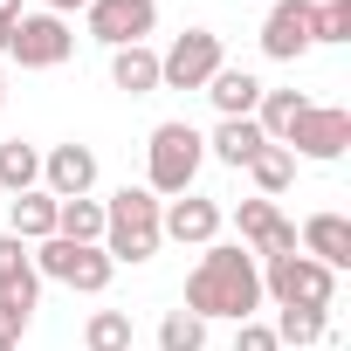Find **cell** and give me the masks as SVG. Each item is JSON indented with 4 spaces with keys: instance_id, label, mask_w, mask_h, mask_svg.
I'll list each match as a JSON object with an SVG mask.
<instances>
[{
    "instance_id": "obj_1",
    "label": "cell",
    "mask_w": 351,
    "mask_h": 351,
    "mask_svg": "<svg viewBox=\"0 0 351 351\" xmlns=\"http://www.w3.org/2000/svg\"><path fill=\"white\" fill-rule=\"evenodd\" d=\"M186 310L200 324L228 317V324H248L262 310V262L241 248V241H207V255L193 262L186 276Z\"/></svg>"
},
{
    "instance_id": "obj_2",
    "label": "cell",
    "mask_w": 351,
    "mask_h": 351,
    "mask_svg": "<svg viewBox=\"0 0 351 351\" xmlns=\"http://www.w3.org/2000/svg\"><path fill=\"white\" fill-rule=\"evenodd\" d=\"M158 193H145V186H124V193H110L104 200V255L110 262H152L158 255Z\"/></svg>"
},
{
    "instance_id": "obj_3",
    "label": "cell",
    "mask_w": 351,
    "mask_h": 351,
    "mask_svg": "<svg viewBox=\"0 0 351 351\" xmlns=\"http://www.w3.org/2000/svg\"><path fill=\"white\" fill-rule=\"evenodd\" d=\"M200 158H207V138H200L186 117L158 124V131H152V145H145V193H172V200L193 193Z\"/></svg>"
},
{
    "instance_id": "obj_4",
    "label": "cell",
    "mask_w": 351,
    "mask_h": 351,
    "mask_svg": "<svg viewBox=\"0 0 351 351\" xmlns=\"http://www.w3.org/2000/svg\"><path fill=\"white\" fill-rule=\"evenodd\" d=\"M28 255H35V276H56V282H69V289H83V296H104L110 276H117V262H110L97 241H62V234H49V241H35Z\"/></svg>"
},
{
    "instance_id": "obj_5",
    "label": "cell",
    "mask_w": 351,
    "mask_h": 351,
    "mask_svg": "<svg viewBox=\"0 0 351 351\" xmlns=\"http://www.w3.org/2000/svg\"><path fill=\"white\" fill-rule=\"evenodd\" d=\"M262 296L303 303V310H330L337 276H330L324 262H310V255H276V262H262Z\"/></svg>"
},
{
    "instance_id": "obj_6",
    "label": "cell",
    "mask_w": 351,
    "mask_h": 351,
    "mask_svg": "<svg viewBox=\"0 0 351 351\" xmlns=\"http://www.w3.org/2000/svg\"><path fill=\"white\" fill-rule=\"evenodd\" d=\"M214 69H228L221 62V35L214 28H186L180 42L158 56V90H207Z\"/></svg>"
},
{
    "instance_id": "obj_7",
    "label": "cell",
    "mask_w": 351,
    "mask_h": 351,
    "mask_svg": "<svg viewBox=\"0 0 351 351\" xmlns=\"http://www.w3.org/2000/svg\"><path fill=\"white\" fill-rule=\"evenodd\" d=\"M21 69H62L69 56H76V35H69V21L62 14H21L14 21V49H8Z\"/></svg>"
},
{
    "instance_id": "obj_8",
    "label": "cell",
    "mask_w": 351,
    "mask_h": 351,
    "mask_svg": "<svg viewBox=\"0 0 351 351\" xmlns=\"http://www.w3.org/2000/svg\"><path fill=\"white\" fill-rule=\"evenodd\" d=\"M83 21H90V35L104 49H131V42H145L158 28V0H90Z\"/></svg>"
},
{
    "instance_id": "obj_9",
    "label": "cell",
    "mask_w": 351,
    "mask_h": 351,
    "mask_svg": "<svg viewBox=\"0 0 351 351\" xmlns=\"http://www.w3.org/2000/svg\"><path fill=\"white\" fill-rule=\"evenodd\" d=\"M344 145H351V110L337 104H310L282 138V152H303V158H344Z\"/></svg>"
},
{
    "instance_id": "obj_10",
    "label": "cell",
    "mask_w": 351,
    "mask_h": 351,
    "mask_svg": "<svg viewBox=\"0 0 351 351\" xmlns=\"http://www.w3.org/2000/svg\"><path fill=\"white\" fill-rule=\"evenodd\" d=\"M310 49H317V8H310V0H276L269 21H262V56L296 62Z\"/></svg>"
},
{
    "instance_id": "obj_11",
    "label": "cell",
    "mask_w": 351,
    "mask_h": 351,
    "mask_svg": "<svg viewBox=\"0 0 351 351\" xmlns=\"http://www.w3.org/2000/svg\"><path fill=\"white\" fill-rule=\"evenodd\" d=\"M90 186H97V152H90V145H56V152L42 158V193L83 200Z\"/></svg>"
},
{
    "instance_id": "obj_12",
    "label": "cell",
    "mask_w": 351,
    "mask_h": 351,
    "mask_svg": "<svg viewBox=\"0 0 351 351\" xmlns=\"http://www.w3.org/2000/svg\"><path fill=\"white\" fill-rule=\"evenodd\" d=\"M241 241L262 255V262H276V255H296V228L276 214V200H241Z\"/></svg>"
},
{
    "instance_id": "obj_13",
    "label": "cell",
    "mask_w": 351,
    "mask_h": 351,
    "mask_svg": "<svg viewBox=\"0 0 351 351\" xmlns=\"http://www.w3.org/2000/svg\"><path fill=\"white\" fill-rule=\"evenodd\" d=\"M158 234H172V241H193V248H207V241L221 234V207H214V200H200V193H180L172 207H158Z\"/></svg>"
},
{
    "instance_id": "obj_14",
    "label": "cell",
    "mask_w": 351,
    "mask_h": 351,
    "mask_svg": "<svg viewBox=\"0 0 351 351\" xmlns=\"http://www.w3.org/2000/svg\"><path fill=\"white\" fill-rule=\"evenodd\" d=\"M296 248L337 276V269H351V221H344V214H310L303 234H296Z\"/></svg>"
},
{
    "instance_id": "obj_15",
    "label": "cell",
    "mask_w": 351,
    "mask_h": 351,
    "mask_svg": "<svg viewBox=\"0 0 351 351\" xmlns=\"http://www.w3.org/2000/svg\"><path fill=\"white\" fill-rule=\"evenodd\" d=\"M8 214H14V228H8V234H14V241H28V248L56 234V193H42V186L14 193V200H8Z\"/></svg>"
},
{
    "instance_id": "obj_16",
    "label": "cell",
    "mask_w": 351,
    "mask_h": 351,
    "mask_svg": "<svg viewBox=\"0 0 351 351\" xmlns=\"http://www.w3.org/2000/svg\"><path fill=\"white\" fill-rule=\"evenodd\" d=\"M110 83H117L124 97H152V90H158V56H152L145 42L110 49Z\"/></svg>"
},
{
    "instance_id": "obj_17",
    "label": "cell",
    "mask_w": 351,
    "mask_h": 351,
    "mask_svg": "<svg viewBox=\"0 0 351 351\" xmlns=\"http://www.w3.org/2000/svg\"><path fill=\"white\" fill-rule=\"evenodd\" d=\"M207 145H214V158H221V165H234V172H241V165H248L269 138H262V124H255V117H221Z\"/></svg>"
},
{
    "instance_id": "obj_18",
    "label": "cell",
    "mask_w": 351,
    "mask_h": 351,
    "mask_svg": "<svg viewBox=\"0 0 351 351\" xmlns=\"http://www.w3.org/2000/svg\"><path fill=\"white\" fill-rule=\"evenodd\" d=\"M207 97H214V110H221V117H255V104H262V83H255L248 69H214Z\"/></svg>"
},
{
    "instance_id": "obj_19",
    "label": "cell",
    "mask_w": 351,
    "mask_h": 351,
    "mask_svg": "<svg viewBox=\"0 0 351 351\" xmlns=\"http://www.w3.org/2000/svg\"><path fill=\"white\" fill-rule=\"evenodd\" d=\"M35 289H42V276H35V255H28V241L0 234V296H21V303H35Z\"/></svg>"
},
{
    "instance_id": "obj_20",
    "label": "cell",
    "mask_w": 351,
    "mask_h": 351,
    "mask_svg": "<svg viewBox=\"0 0 351 351\" xmlns=\"http://www.w3.org/2000/svg\"><path fill=\"white\" fill-rule=\"evenodd\" d=\"M310 110V97H296V90H262V104H255V124H262V138L269 145H282L289 138V124Z\"/></svg>"
},
{
    "instance_id": "obj_21",
    "label": "cell",
    "mask_w": 351,
    "mask_h": 351,
    "mask_svg": "<svg viewBox=\"0 0 351 351\" xmlns=\"http://www.w3.org/2000/svg\"><path fill=\"white\" fill-rule=\"evenodd\" d=\"M56 234L62 241H97L104 248V200H56Z\"/></svg>"
},
{
    "instance_id": "obj_22",
    "label": "cell",
    "mask_w": 351,
    "mask_h": 351,
    "mask_svg": "<svg viewBox=\"0 0 351 351\" xmlns=\"http://www.w3.org/2000/svg\"><path fill=\"white\" fill-rule=\"evenodd\" d=\"M0 186H8V193L42 186V152H35V145H21V138H8V145H0Z\"/></svg>"
},
{
    "instance_id": "obj_23",
    "label": "cell",
    "mask_w": 351,
    "mask_h": 351,
    "mask_svg": "<svg viewBox=\"0 0 351 351\" xmlns=\"http://www.w3.org/2000/svg\"><path fill=\"white\" fill-rule=\"evenodd\" d=\"M248 180L262 186V200H276V193L296 180V152H282V145H262V152L248 158Z\"/></svg>"
},
{
    "instance_id": "obj_24",
    "label": "cell",
    "mask_w": 351,
    "mask_h": 351,
    "mask_svg": "<svg viewBox=\"0 0 351 351\" xmlns=\"http://www.w3.org/2000/svg\"><path fill=\"white\" fill-rule=\"evenodd\" d=\"M269 330H276V344H317V337H330V317L324 310H303V303H282V317Z\"/></svg>"
},
{
    "instance_id": "obj_25",
    "label": "cell",
    "mask_w": 351,
    "mask_h": 351,
    "mask_svg": "<svg viewBox=\"0 0 351 351\" xmlns=\"http://www.w3.org/2000/svg\"><path fill=\"white\" fill-rule=\"evenodd\" d=\"M83 344H90V351H131V317H124V310H97V317L83 324Z\"/></svg>"
},
{
    "instance_id": "obj_26",
    "label": "cell",
    "mask_w": 351,
    "mask_h": 351,
    "mask_svg": "<svg viewBox=\"0 0 351 351\" xmlns=\"http://www.w3.org/2000/svg\"><path fill=\"white\" fill-rule=\"evenodd\" d=\"M207 344V324L193 317V310H165V324H158V351H200Z\"/></svg>"
},
{
    "instance_id": "obj_27",
    "label": "cell",
    "mask_w": 351,
    "mask_h": 351,
    "mask_svg": "<svg viewBox=\"0 0 351 351\" xmlns=\"http://www.w3.org/2000/svg\"><path fill=\"white\" fill-rule=\"evenodd\" d=\"M317 42H351V0H324L317 8Z\"/></svg>"
},
{
    "instance_id": "obj_28",
    "label": "cell",
    "mask_w": 351,
    "mask_h": 351,
    "mask_svg": "<svg viewBox=\"0 0 351 351\" xmlns=\"http://www.w3.org/2000/svg\"><path fill=\"white\" fill-rule=\"evenodd\" d=\"M28 317H35V303H21V296H0V337H8V344H21Z\"/></svg>"
},
{
    "instance_id": "obj_29",
    "label": "cell",
    "mask_w": 351,
    "mask_h": 351,
    "mask_svg": "<svg viewBox=\"0 0 351 351\" xmlns=\"http://www.w3.org/2000/svg\"><path fill=\"white\" fill-rule=\"evenodd\" d=\"M234 351H282V344H276V330H269V324H255V317H248V324H234Z\"/></svg>"
},
{
    "instance_id": "obj_30",
    "label": "cell",
    "mask_w": 351,
    "mask_h": 351,
    "mask_svg": "<svg viewBox=\"0 0 351 351\" xmlns=\"http://www.w3.org/2000/svg\"><path fill=\"white\" fill-rule=\"evenodd\" d=\"M76 8H90V0H42V14H76Z\"/></svg>"
},
{
    "instance_id": "obj_31",
    "label": "cell",
    "mask_w": 351,
    "mask_h": 351,
    "mask_svg": "<svg viewBox=\"0 0 351 351\" xmlns=\"http://www.w3.org/2000/svg\"><path fill=\"white\" fill-rule=\"evenodd\" d=\"M0 21H21V0H0Z\"/></svg>"
},
{
    "instance_id": "obj_32",
    "label": "cell",
    "mask_w": 351,
    "mask_h": 351,
    "mask_svg": "<svg viewBox=\"0 0 351 351\" xmlns=\"http://www.w3.org/2000/svg\"><path fill=\"white\" fill-rule=\"evenodd\" d=\"M0 97H8V76H0Z\"/></svg>"
},
{
    "instance_id": "obj_33",
    "label": "cell",
    "mask_w": 351,
    "mask_h": 351,
    "mask_svg": "<svg viewBox=\"0 0 351 351\" xmlns=\"http://www.w3.org/2000/svg\"><path fill=\"white\" fill-rule=\"evenodd\" d=\"M0 351H14V344H8V337H0Z\"/></svg>"
}]
</instances>
